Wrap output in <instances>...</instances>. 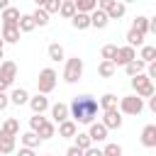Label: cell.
Masks as SVG:
<instances>
[{
  "instance_id": "f6af8a7d",
  "label": "cell",
  "mask_w": 156,
  "mask_h": 156,
  "mask_svg": "<svg viewBox=\"0 0 156 156\" xmlns=\"http://www.w3.org/2000/svg\"><path fill=\"white\" fill-rule=\"evenodd\" d=\"M149 110L156 112V98H149Z\"/></svg>"
},
{
  "instance_id": "ab89813d",
  "label": "cell",
  "mask_w": 156,
  "mask_h": 156,
  "mask_svg": "<svg viewBox=\"0 0 156 156\" xmlns=\"http://www.w3.org/2000/svg\"><path fill=\"white\" fill-rule=\"evenodd\" d=\"M83 156H102V149L100 146H90V149L83 151Z\"/></svg>"
},
{
  "instance_id": "30bf717a",
  "label": "cell",
  "mask_w": 156,
  "mask_h": 156,
  "mask_svg": "<svg viewBox=\"0 0 156 156\" xmlns=\"http://www.w3.org/2000/svg\"><path fill=\"white\" fill-rule=\"evenodd\" d=\"M100 124L110 132V129H119L122 127V115L117 112V110H110V112H102V119H100Z\"/></svg>"
},
{
  "instance_id": "4fadbf2b",
  "label": "cell",
  "mask_w": 156,
  "mask_h": 156,
  "mask_svg": "<svg viewBox=\"0 0 156 156\" xmlns=\"http://www.w3.org/2000/svg\"><path fill=\"white\" fill-rule=\"evenodd\" d=\"M49 110H51V119H54V124H61V122L68 119V105H66V102H54Z\"/></svg>"
},
{
  "instance_id": "d4e9b609",
  "label": "cell",
  "mask_w": 156,
  "mask_h": 156,
  "mask_svg": "<svg viewBox=\"0 0 156 156\" xmlns=\"http://www.w3.org/2000/svg\"><path fill=\"white\" fill-rule=\"evenodd\" d=\"M20 141H22L24 149H37V146L41 144V139H39L34 132H24V134H20Z\"/></svg>"
},
{
  "instance_id": "8d00e7d4",
  "label": "cell",
  "mask_w": 156,
  "mask_h": 156,
  "mask_svg": "<svg viewBox=\"0 0 156 156\" xmlns=\"http://www.w3.org/2000/svg\"><path fill=\"white\" fill-rule=\"evenodd\" d=\"M98 73H100L102 78H112V76H115V66H112L110 61H100V66H98Z\"/></svg>"
},
{
  "instance_id": "7bdbcfd3",
  "label": "cell",
  "mask_w": 156,
  "mask_h": 156,
  "mask_svg": "<svg viewBox=\"0 0 156 156\" xmlns=\"http://www.w3.org/2000/svg\"><path fill=\"white\" fill-rule=\"evenodd\" d=\"M17 156H37V154H34V149H24V146H22V149L17 151Z\"/></svg>"
},
{
  "instance_id": "e0dca14e",
  "label": "cell",
  "mask_w": 156,
  "mask_h": 156,
  "mask_svg": "<svg viewBox=\"0 0 156 156\" xmlns=\"http://www.w3.org/2000/svg\"><path fill=\"white\" fill-rule=\"evenodd\" d=\"M117 95L115 93H105L102 98H100V102H98V107L102 110V112H110V110H117Z\"/></svg>"
},
{
  "instance_id": "8992f818",
  "label": "cell",
  "mask_w": 156,
  "mask_h": 156,
  "mask_svg": "<svg viewBox=\"0 0 156 156\" xmlns=\"http://www.w3.org/2000/svg\"><path fill=\"white\" fill-rule=\"evenodd\" d=\"M98 10H102L107 15V20H119L127 12V5L119 0H98Z\"/></svg>"
},
{
  "instance_id": "d6a6232c",
  "label": "cell",
  "mask_w": 156,
  "mask_h": 156,
  "mask_svg": "<svg viewBox=\"0 0 156 156\" xmlns=\"http://www.w3.org/2000/svg\"><path fill=\"white\" fill-rule=\"evenodd\" d=\"M127 46H144V34H139L136 29H129L127 32Z\"/></svg>"
},
{
  "instance_id": "60d3db41",
  "label": "cell",
  "mask_w": 156,
  "mask_h": 156,
  "mask_svg": "<svg viewBox=\"0 0 156 156\" xmlns=\"http://www.w3.org/2000/svg\"><path fill=\"white\" fill-rule=\"evenodd\" d=\"M7 105H10V98H7V93H0V112H2V110H7Z\"/></svg>"
},
{
  "instance_id": "9a60e30c",
  "label": "cell",
  "mask_w": 156,
  "mask_h": 156,
  "mask_svg": "<svg viewBox=\"0 0 156 156\" xmlns=\"http://www.w3.org/2000/svg\"><path fill=\"white\" fill-rule=\"evenodd\" d=\"M76 134H78V124H76L73 119H66V122L58 124V136H63V139H73Z\"/></svg>"
},
{
  "instance_id": "f907efd6",
  "label": "cell",
  "mask_w": 156,
  "mask_h": 156,
  "mask_svg": "<svg viewBox=\"0 0 156 156\" xmlns=\"http://www.w3.org/2000/svg\"><path fill=\"white\" fill-rule=\"evenodd\" d=\"M46 156H54V154H46Z\"/></svg>"
},
{
  "instance_id": "bcb514c9",
  "label": "cell",
  "mask_w": 156,
  "mask_h": 156,
  "mask_svg": "<svg viewBox=\"0 0 156 156\" xmlns=\"http://www.w3.org/2000/svg\"><path fill=\"white\" fill-rule=\"evenodd\" d=\"M7 88H10V85H7V83H5V80H2V78H0V93H5V90H7Z\"/></svg>"
},
{
  "instance_id": "3957f363",
  "label": "cell",
  "mask_w": 156,
  "mask_h": 156,
  "mask_svg": "<svg viewBox=\"0 0 156 156\" xmlns=\"http://www.w3.org/2000/svg\"><path fill=\"white\" fill-rule=\"evenodd\" d=\"M132 90H134V95L136 98H154L156 95V88H154V80H149L146 78V73H139V76H134L132 78Z\"/></svg>"
},
{
  "instance_id": "e575fe53",
  "label": "cell",
  "mask_w": 156,
  "mask_h": 156,
  "mask_svg": "<svg viewBox=\"0 0 156 156\" xmlns=\"http://www.w3.org/2000/svg\"><path fill=\"white\" fill-rule=\"evenodd\" d=\"M100 56H102V61H115V56H117V44H105L102 49H100Z\"/></svg>"
},
{
  "instance_id": "8fae6325",
  "label": "cell",
  "mask_w": 156,
  "mask_h": 156,
  "mask_svg": "<svg viewBox=\"0 0 156 156\" xmlns=\"http://www.w3.org/2000/svg\"><path fill=\"white\" fill-rule=\"evenodd\" d=\"M27 105L32 107V112H34V115H44V112L51 107V105H49V98H46V95H39V93H37L34 98H29V102H27Z\"/></svg>"
},
{
  "instance_id": "4316f807",
  "label": "cell",
  "mask_w": 156,
  "mask_h": 156,
  "mask_svg": "<svg viewBox=\"0 0 156 156\" xmlns=\"http://www.w3.org/2000/svg\"><path fill=\"white\" fill-rule=\"evenodd\" d=\"M132 29H136L139 34H149V17H144V15H136L134 17V22H132Z\"/></svg>"
},
{
  "instance_id": "5b68a950",
  "label": "cell",
  "mask_w": 156,
  "mask_h": 156,
  "mask_svg": "<svg viewBox=\"0 0 156 156\" xmlns=\"http://www.w3.org/2000/svg\"><path fill=\"white\" fill-rule=\"evenodd\" d=\"M83 78V58L71 56L66 58V68H63V80L66 83H78Z\"/></svg>"
},
{
  "instance_id": "f35d334b",
  "label": "cell",
  "mask_w": 156,
  "mask_h": 156,
  "mask_svg": "<svg viewBox=\"0 0 156 156\" xmlns=\"http://www.w3.org/2000/svg\"><path fill=\"white\" fill-rule=\"evenodd\" d=\"M102 156H122V146H119V144H115V141H110V144H105Z\"/></svg>"
},
{
  "instance_id": "f546056e",
  "label": "cell",
  "mask_w": 156,
  "mask_h": 156,
  "mask_svg": "<svg viewBox=\"0 0 156 156\" xmlns=\"http://www.w3.org/2000/svg\"><path fill=\"white\" fill-rule=\"evenodd\" d=\"M58 15L66 17V20H71V17L76 15V5H73V0H63V2L58 5Z\"/></svg>"
},
{
  "instance_id": "b9f144b4",
  "label": "cell",
  "mask_w": 156,
  "mask_h": 156,
  "mask_svg": "<svg viewBox=\"0 0 156 156\" xmlns=\"http://www.w3.org/2000/svg\"><path fill=\"white\" fill-rule=\"evenodd\" d=\"M66 156H83V151L76 149V146H68V149H66Z\"/></svg>"
},
{
  "instance_id": "4dcf8cb0",
  "label": "cell",
  "mask_w": 156,
  "mask_h": 156,
  "mask_svg": "<svg viewBox=\"0 0 156 156\" xmlns=\"http://www.w3.org/2000/svg\"><path fill=\"white\" fill-rule=\"evenodd\" d=\"M29 17L34 20V27H46V24H49V15H46L41 7H37V10H34Z\"/></svg>"
},
{
  "instance_id": "2e32d148",
  "label": "cell",
  "mask_w": 156,
  "mask_h": 156,
  "mask_svg": "<svg viewBox=\"0 0 156 156\" xmlns=\"http://www.w3.org/2000/svg\"><path fill=\"white\" fill-rule=\"evenodd\" d=\"M7 98H10V102H12V105H17V107H22V105H27V102H29V93H27L24 88H15Z\"/></svg>"
},
{
  "instance_id": "5bb4252c",
  "label": "cell",
  "mask_w": 156,
  "mask_h": 156,
  "mask_svg": "<svg viewBox=\"0 0 156 156\" xmlns=\"http://www.w3.org/2000/svg\"><path fill=\"white\" fill-rule=\"evenodd\" d=\"M141 146L156 149V124H146L141 129Z\"/></svg>"
},
{
  "instance_id": "d6986e66",
  "label": "cell",
  "mask_w": 156,
  "mask_h": 156,
  "mask_svg": "<svg viewBox=\"0 0 156 156\" xmlns=\"http://www.w3.org/2000/svg\"><path fill=\"white\" fill-rule=\"evenodd\" d=\"M107 24H110V20H107V15H105L102 10L90 12V27H95V29H105Z\"/></svg>"
},
{
  "instance_id": "9c48e42d",
  "label": "cell",
  "mask_w": 156,
  "mask_h": 156,
  "mask_svg": "<svg viewBox=\"0 0 156 156\" xmlns=\"http://www.w3.org/2000/svg\"><path fill=\"white\" fill-rule=\"evenodd\" d=\"M0 78L7 83V85H12L15 83V78H17V63L15 61H0Z\"/></svg>"
},
{
  "instance_id": "681fc988",
  "label": "cell",
  "mask_w": 156,
  "mask_h": 156,
  "mask_svg": "<svg viewBox=\"0 0 156 156\" xmlns=\"http://www.w3.org/2000/svg\"><path fill=\"white\" fill-rule=\"evenodd\" d=\"M0 58H2V51H0Z\"/></svg>"
},
{
  "instance_id": "7402d4cb",
  "label": "cell",
  "mask_w": 156,
  "mask_h": 156,
  "mask_svg": "<svg viewBox=\"0 0 156 156\" xmlns=\"http://www.w3.org/2000/svg\"><path fill=\"white\" fill-rule=\"evenodd\" d=\"M0 132L7 134V136H17V134H20V122H17L15 117H7V119L2 122V127H0Z\"/></svg>"
},
{
  "instance_id": "ba28073f",
  "label": "cell",
  "mask_w": 156,
  "mask_h": 156,
  "mask_svg": "<svg viewBox=\"0 0 156 156\" xmlns=\"http://www.w3.org/2000/svg\"><path fill=\"white\" fill-rule=\"evenodd\" d=\"M136 58V49H132V46H117V56H115V61H112V66L117 68V66H127L129 61H134Z\"/></svg>"
},
{
  "instance_id": "7c38bea8",
  "label": "cell",
  "mask_w": 156,
  "mask_h": 156,
  "mask_svg": "<svg viewBox=\"0 0 156 156\" xmlns=\"http://www.w3.org/2000/svg\"><path fill=\"white\" fill-rule=\"evenodd\" d=\"M88 127H90V129H88V132H85V134H88V136H90V141H93V146H95V144H100V141H105V139H107V129H105V127H102V124H100V122H93V124H88Z\"/></svg>"
},
{
  "instance_id": "d590c367",
  "label": "cell",
  "mask_w": 156,
  "mask_h": 156,
  "mask_svg": "<svg viewBox=\"0 0 156 156\" xmlns=\"http://www.w3.org/2000/svg\"><path fill=\"white\" fill-rule=\"evenodd\" d=\"M58 5H61V0H44V2H37V7H41L46 15L58 12Z\"/></svg>"
},
{
  "instance_id": "7a4b0ae2",
  "label": "cell",
  "mask_w": 156,
  "mask_h": 156,
  "mask_svg": "<svg viewBox=\"0 0 156 156\" xmlns=\"http://www.w3.org/2000/svg\"><path fill=\"white\" fill-rule=\"evenodd\" d=\"M56 83H58V73L54 71V68H41L39 71V78H37V90H39V95H49L54 88H56Z\"/></svg>"
},
{
  "instance_id": "44dd1931",
  "label": "cell",
  "mask_w": 156,
  "mask_h": 156,
  "mask_svg": "<svg viewBox=\"0 0 156 156\" xmlns=\"http://www.w3.org/2000/svg\"><path fill=\"white\" fill-rule=\"evenodd\" d=\"M144 71H146V63L139 61V58H134V61H129V63L124 66V73H127L129 78H134V76H139V73H144Z\"/></svg>"
},
{
  "instance_id": "c3c4849f",
  "label": "cell",
  "mask_w": 156,
  "mask_h": 156,
  "mask_svg": "<svg viewBox=\"0 0 156 156\" xmlns=\"http://www.w3.org/2000/svg\"><path fill=\"white\" fill-rule=\"evenodd\" d=\"M2 46H5V41H2V37H0V51H2Z\"/></svg>"
},
{
  "instance_id": "277c9868",
  "label": "cell",
  "mask_w": 156,
  "mask_h": 156,
  "mask_svg": "<svg viewBox=\"0 0 156 156\" xmlns=\"http://www.w3.org/2000/svg\"><path fill=\"white\" fill-rule=\"evenodd\" d=\"M117 112H119V115H141V112H144V100L136 98V95L119 98V102H117Z\"/></svg>"
},
{
  "instance_id": "ffe728a7",
  "label": "cell",
  "mask_w": 156,
  "mask_h": 156,
  "mask_svg": "<svg viewBox=\"0 0 156 156\" xmlns=\"http://www.w3.org/2000/svg\"><path fill=\"white\" fill-rule=\"evenodd\" d=\"M46 54H49V61H54V63H58V61H63V58H66V51H63V46H61L58 41L49 44Z\"/></svg>"
},
{
  "instance_id": "7dc6e473",
  "label": "cell",
  "mask_w": 156,
  "mask_h": 156,
  "mask_svg": "<svg viewBox=\"0 0 156 156\" xmlns=\"http://www.w3.org/2000/svg\"><path fill=\"white\" fill-rule=\"evenodd\" d=\"M7 5H10V2H7V0H0V12H2V10H5V7H7Z\"/></svg>"
},
{
  "instance_id": "83f0119b",
  "label": "cell",
  "mask_w": 156,
  "mask_h": 156,
  "mask_svg": "<svg viewBox=\"0 0 156 156\" xmlns=\"http://www.w3.org/2000/svg\"><path fill=\"white\" fill-rule=\"evenodd\" d=\"M136 58H139V61H144V63H154V61H156V46L144 44V46H141V54H139Z\"/></svg>"
},
{
  "instance_id": "f1b7e54d",
  "label": "cell",
  "mask_w": 156,
  "mask_h": 156,
  "mask_svg": "<svg viewBox=\"0 0 156 156\" xmlns=\"http://www.w3.org/2000/svg\"><path fill=\"white\" fill-rule=\"evenodd\" d=\"M12 151H15V136L0 132V154H12Z\"/></svg>"
},
{
  "instance_id": "1f68e13d",
  "label": "cell",
  "mask_w": 156,
  "mask_h": 156,
  "mask_svg": "<svg viewBox=\"0 0 156 156\" xmlns=\"http://www.w3.org/2000/svg\"><path fill=\"white\" fill-rule=\"evenodd\" d=\"M17 29H20V34H27V32H32V29H37V27H34V20H32L29 15H22L20 22H17Z\"/></svg>"
},
{
  "instance_id": "cb8c5ba5",
  "label": "cell",
  "mask_w": 156,
  "mask_h": 156,
  "mask_svg": "<svg viewBox=\"0 0 156 156\" xmlns=\"http://www.w3.org/2000/svg\"><path fill=\"white\" fill-rule=\"evenodd\" d=\"M37 136L44 141V139H51V136H56V124L51 122V119H46L41 127H39V132H37Z\"/></svg>"
},
{
  "instance_id": "ac0fdd59",
  "label": "cell",
  "mask_w": 156,
  "mask_h": 156,
  "mask_svg": "<svg viewBox=\"0 0 156 156\" xmlns=\"http://www.w3.org/2000/svg\"><path fill=\"white\" fill-rule=\"evenodd\" d=\"M73 5H76V12L80 15H90L98 10V0H73Z\"/></svg>"
},
{
  "instance_id": "484cf974",
  "label": "cell",
  "mask_w": 156,
  "mask_h": 156,
  "mask_svg": "<svg viewBox=\"0 0 156 156\" xmlns=\"http://www.w3.org/2000/svg\"><path fill=\"white\" fill-rule=\"evenodd\" d=\"M71 24H73L78 32L88 29V27H90V15H80V12H76V15L71 17Z\"/></svg>"
},
{
  "instance_id": "6da1fadb",
  "label": "cell",
  "mask_w": 156,
  "mask_h": 156,
  "mask_svg": "<svg viewBox=\"0 0 156 156\" xmlns=\"http://www.w3.org/2000/svg\"><path fill=\"white\" fill-rule=\"evenodd\" d=\"M98 100L93 95H76L68 105V119L76 124H93L98 117Z\"/></svg>"
},
{
  "instance_id": "603a6c76",
  "label": "cell",
  "mask_w": 156,
  "mask_h": 156,
  "mask_svg": "<svg viewBox=\"0 0 156 156\" xmlns=\"http://www.w3.org/2000/svg\"><path fill=\"white\" fill-rule=\"evenodd\" d=\"M0 37H2V41H7V44H17L22 34H20V29H17V27H2Z\"/></svg>"
},
{
  "instance_id": "ee69618b",
  "label": "cell",
  "mask_w": 156,
  "mask_h": 156,
  "mask_svg": "<svg viewBox=\"0 0 156 156\" xmlns=\"http://www.w3.org/2000/svg\"><path fill=\"white\" fill-rule=\"evenodd\" d=\"M149 34H156V17H149Z\"/></svg>"
},
{
  "instance_id": "74e56055",
  "label": "cell",
  "mask_w": 156,
  "mask_h": 156,
  "mask_svg": "<svg viewBox=\"0 0 156 156\" xmlns=\"http://www.w3.org/2000/svg\"><path fill=\"white\" fill-rule=\"evenodd\" d=\"M44 122H46V117H44V115H32V117H29V132H34V134H37V132H39V127H41Z\"/></svg>"
},
{
  "instance_id": "836d02e7",
  "label": "cell",
  "mask_w": 156,
  "mask_h": 156,
  "mask_svg": "<svg viewBox=\"0 0 156 156\" xmlns=\"http://www.w3.org/2000/svg\"><path fill=\"white\" fill-rule=\"evenodd\" d=\"M73 139H76V144H73V146H76V149H80V151H85V149H90V146H93V141H90V136H88L85 132H78Z\"/></svg>"
},
{
  "instance_id": "52a82bcc",
  "label": "cell",
  "mask_w": 156,
  "mask_h": 156,
  "mask_svg": "<svg viewBox=\"0 0 156 156\" xmlns=\"http://www.w3.org/2000/svg\"><path fill=\"white\" fill-rule=\"evenodd\" d=\"M20 17H22V12H20V7H15V5H7V7H5L2 12H0L2 27H17Z\"/></svg>"
}]
</instances>
